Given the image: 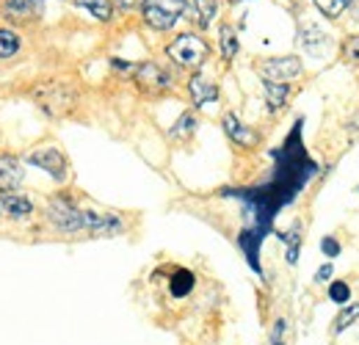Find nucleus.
Masks as SVG:
<instances>
[{
	"label": "nucleus",
	"mask_w": 359,
	"mask_h": 345,
	"mask_svg": "<svg viewBox=\"0 0 359 345\" xmlns=\"http://www.w3.org/2000/svg\"><path fill=\"white\" fill-rule=\"evenodd\" d=\"M34 100H36V105L50 114V116H64V114H69L72 108H75V100H78V94H75V88L69 86L67 81H42V83H36L34 86Z\"/></svg>",
	"instance_id": "nucleus-1"
},
{
	"label": "nucleus",
	"mask_w": 359,
	"mask_h": 345,
	"mask_svg": "<svg viewBox=\"0 0 359 345\" xmlns=\"http://www.w3.org/2000/svg\"><path fill=\"white\" fill-rule=\"evenodd\" d=\"M185 11H194L188 0H147L141 8L144 22L155 31H172Z\"/></svg>",
	"instance_id": "nucleus-2"
},
{
	"label": "nucleus",
	"mask_w": 359,
	"mask_h": 345,
	"mask_svg": "<svg viewBox=\"0 0 359 345\" xmlns=\"http://www.w3.org/2000/svg\"><path fill=\"white\" fill-rule=\"evenodd\" d=\"M166 55H169L177 67L196 69V67H202V64L208 61L210 47H208V42H205L202 36H196V34H182V36H177L175 42L166 47Z\"/></svg>",
	"instance_id": "nucleus-3"
},
{
	"label": "nucleus",
	"mask_w": 359,
	"mask_h": 345,
	"mask_svg": "<svg viewBox=\"0 0 359 345\" xmlns=\"http://www.w3.org/2000/svg\"><path fill=\"white\" fill-rule=\"evenodd\" d=\"M47 221L58 229V232H86V210H81L72 199L67 196H55L47 205Z\"/></svg>",
	"instance_id": "nucleus-4"
},
{
	"label": "nucleus",
	"mask_w": 359,
	"mask_h": 345,
	"mask_svg": "<svg viewBox=\"0 0 359 345\" xmlns=\"http://www.w3.org/2000/svg\"><path fill=\"white\" fill-rule=\"evenodd\" d=\"M25 163L42 169L45 174H50L55 182H64L69 177V163L64 158V152L58 147H36L34 152L25 155Z\"/></svg>",
	"instance_id": "nucleus-5"
},
{
	"label": "nucleus",
	"mask_w": 359,
	"mask_h": 345,
	"mask_svg": "<svg viewBox=\"0 0 359 345\" xmlns=\"http://www.w3.org/2000/svg\"><path fill=\"white\" fill-rule=\"evenodd\" d=\"M302 61L296 55H279V58H266L260 64V75L271 83H290L302 75Z\"/></svg>",
	"instance_id": "nucleus-6"
},
{
	"label": "nucleus",
	"mask_w": 359,
	"mask_h": 345,
	"mask_svg": "<svg viewBox=\"0 0 359 345\" xmlns=\"http://www.w3.org/2000/svg\"><path fill=\"white\" fill-rule=\"evenodd\" d=\"M135 83H138V88H144V91H149V94H161V91H169L175 81H172L158 64L147 61V64L135 67Z\"/></svg>",
	"instance_id": "nucleus-7"
},
{
	"label": "nucleus",
	"mask_w": 359,
	"mask_h": 345,
	"mask_svg": "<svg viewBox=\"0 0 359 345\" xmlns=\"http://www.w3.org/2000/svg\"><path fill=\"white\" fill-rule=\"evenodd\" d=\"M25 180V172H22V163L20 158L3 152L0 155V194H14Z\"/></svg>",
	"instance_id": "nucleus-8"
},
{
	"label": "nucleus",
	"mask_w": 359,
	"mask_h": 345,
	"mask_svg": "<svg viewBox=\"0 0 359 345\" xmlns=\"http://www.w3.org/2000/svg\"><path fill=\"white\" fill-rule=\"evenodd\" d=\"M86 232L91 235H102V238H114L122 232V218L114 213H97L86 210Z\"/></svg>",
	"instance_id": "nucleus-9"
},
{
	"label": "nucleus",
	"mask_w": 359,
	"mask_h": 345,
	"mask_svg": "<svg viewBox=\"0 0 359 345\" xmlns=\"http://www.w3.org/2000/svg\"><path fill=\"white\" fill-rule=\"evenodd\" d=\"M34 213V205L22 194H0V218L8 221H22Z\"/></svg>",
	"instance_id": "nucleus-10"
},
{
	"label": "nucleus",
	"mask_w": 359,
	"mask_h": 345,
	"mask_svg": "<svg viewBox=\"0 0 359 345\" xmlns=\"http://www.w3.org/2000/svg\"><path fill=\"white\" fill-rule=\"evenodd\" d=\"M224 133L229 135L232 144H238V147H243V149H252V147H257V141H260V135L252 128H246L235 114H226L224 116Z\"/></svg>",
	"instance_id": "nucleus-11"
},
{
	"label": "nucleus",
	"mask_w": 359,
	"mask_h": 345,
	"mask_svg": "<svg viewBox=\"0 0 359 345\" xmlns=\"http://www.w3.org/2000/svg\"><path fill=\"white\" fill-rule=\"evenodd\" d=\"M188 91H191V100H194L196 108H202V105H208V102H213V100L219 97L216 83L208 81V78H202V75H194V78L188 81Z\"/></svg>",
	"instance_id": "nucleus-12"
},
{
	"label": "nucleus",
	"mask_w": 359,
	"mask_h": 345,
	"mask_svg": "<svg viewBox=\"0 0 359 345\" xmlns=\"http://www.w3.org/2000/svg\"><path fill=\"white\" fill-rule=\"evenodd\" d=\"M263 88H266V102H269L271 111L282 108L290 97V83H271V81H263Z\"/></svg>",
	"instance_id": "nucleus-13"
},
{
	"label": "nucleus",
	"mask_w": 359,
	"mask_h": 345,
	"mask_svg": "<svg viewBox=\"0 0 359 345\" xmlns=\"http://www.w3.org/2000/svg\"><path fill=\"white\" fill-rule=\"evenodd\" d=\"M191 8H194V17H196V22L202 28H208L219 14V3L216 0H191Z\"/></svg>",
	"instance_id": "nucleus-14"
},
{
	"label": "nucleus",
	"mask_w": 359,
	"mask_h": 345,
	"mask_svg": "<svg viewBox=\"0 0 359 345\" xmlns=\"http://www.w3.org/2000/svg\"><path fill=\"white\" fill-rule=\"evenodd\" d=\"M357 320H359V304H354V302L346 304V306L340 309V315L334 318L332 332H334V334H343V332H346V329H351Z\"/></svg>",
	"instance_id": "nucleus-15"
},
{
	"label": "nucleus",
	"mask_w": 359,
	"mask_h": 345,
	"mask_svg": "<svg viewBox=\"0 0 359 345\" xmlns=\"http://www.w3.org/2000/svg\"><path fill=\"white\" fill-rule=\"evenodd\" d=\"M326 34L320 31V28H315V25H304L302 28V44H304V50L307 53H313V55H318L320 53V47H326Z\"/></svg>",
	"instance_id": "nucleus-16"
},
{
	"label": "nucleus",
	"mask_w": 359,
	"mask_h": 345,
	"mask_svg": "<svg viewBox=\"0 0 359 345\" xmlns=\"http://www.w3.org/2000/svg\"><path fill=\"white\" fill-rule=\"evenodd\" d=\"M20 53V34L14 28H0V61L14 58Z\"/></svg>",
	"instance_id": "nucleus-17"
},
{
	"label": "nucleus",
	"mask_w": 359,
	"mask_h": 345,
	"mask_svg": "<svg viewBox=\"0 0 359 345\" xmlns=\"http://www.w3.org/2000/svg\"><path fill=\"white\" fill-rule=\"evenodd\" d=\"M78 6L86 8L94 20H102V22H108L114 17V3L111 0H78Z\"/></svg>",
	"instance_id": "nucleus-18"
},
{
	"label": "nucleus",
	"mask_w": 359,
	"mask_h": 345,
	"mask_svg": "<svg viewBox=\"0 0 359 345\" xmlns=\"http://www.w3.org/2000/svg\"><path fill=\"white\" fill-rule=\"evenodd\" d=\"M219 44H222V55H224L226 61H232L235 55H238V34H235V28L232 25H222L219 28Z\"/></svg>",
	"instance_id": "nucleus-19"
},
{
	"label": "nucleus",
	"mask_w": 359,
	"mask_h": 345,
	"mask_svg": "<svg viewBox=\"0 0 359 345\" xmlns=\"http://www.w3.org/2000/svg\"><path fill=\"white\" fill-rule=\"evenodd\" d=\"M299 229H302V226H299V224H293L287 232H282V235H279V241L287 246V262H290V265H296V259H299V243H302Z\"/></svg>",
	"instance_id": "nucleus-20"
},
{
	"label": "nucleus",
	"mask_w": 359,
	"mask_h": 345,
	"mask_svg": "<svg viewBox=\"0 0 359 345\" xmlns=\"http://www.w3.org/2000/svg\"><path fill=\"white\" fill-rule=\"evenodd\" d=\"M0 11L8 20H25L31 14V3L28 0H0Z\"/></svg>",
	"instance_id": "nucleus-21"
},
{
	"label": "nucleus",
	"mask_w": 359,
	"mask_h": 345,
	"mask_svg": "<svg viewBox=\"0 0 359 345\" xmlns=\"http://www.w3.org/2000/svg\"><path fill=\"white\" fill-rule=\"evenodd\" d=\"M315 6H318V11L320 14H326V17H340V14H346V8L351 6V0H313Z\"/></svg>",
	"instance_id": "nucleus-22"
},
{
	"label": "nucleus",
	"mask_w": 359,
	"mask_h": 345,
	"mask_svg": "<svg viewBox=\"0 0 359 345\" xmlns=\"http://www.w3.org/2000/svg\"><path fill=\"white\" fill-rule=\"evenodd\" d=\"M329 302H334L337 306L351 304V288H348V282H332L329 285Z\"/></svg>",
	"instance_id": "nucleus-23"
},
{
	"label": "nucleus",
	"mask_w": 359,
	"mask_h": 345,
	"mask_svg": "<svg viewBox=\"0 0 359 345\" xmlns=\"http://www.w3.org/2000/svg\"><path fill=\"white\" fill-rule=\"evenodd\" d=\"M194 130H196V116L194 114H182L177 119V125L169 130V135L172 138H188Z\"/></svg>",
	"instance_id": "nucleus-24"
},
{
	"label": "nucleus",
	"mask_w": 359,
	"mask_h": 345,
	"mask_svg": "<svg viewBox=\"0 0 359 345\" xmlns=\"http://www.w3.org/2000/svg\"><path fill=\"white\" fill-rule=\"evenodd\" d=\"M343 61L359 67V36H351L348 42L343 44Z\"/></svg>",
	"instance_id": "nucleus-25"
},
{
	"label": "nucleus",
	"mask_w": 359,
	"mask_h": 345,
	"mask_svg": "<svg viewBox=\"0 0 359 345\" xmlns=\"http://www.w3.org/2000/svg\"><path fill=\"white\" fill-rule=\"evenodd\" d=\"M177 279H180V282H175L172 293H175V296H185V293L194 288V276H191L188 271H177Z\"/></svg>",
	"instance_id": "nucleus-26"
},
{
	"label": "nucleus",
	"mask_w": 359,
	"mask_h": 345,
	"mask_svg": "<svg viewBox=\"0 0 359 345\" xmlns=\"http://www.w3.org/2000/svg\"><path fill=\"white\" fill-rule=\"evenodd\" d=\"M320 252H323L326 257H337V255H340V243H337L332 235H326V238L320 241Z\"/></svg>",
	"instance_id": "nucleus-27"
},
{
	"label": "nucleus",
	"mask_w": 359,
	"mask_h": 345,
	"mask_svg": "<svg viewBox=\"0 0 359 345\" xmlns=\"http://www.w3.org/2000/svg\"><path fill=\"white\" fill-rule=\"evenodd\" d=\"M332 273H334V268H332V262H323V265H320V268L315 271V282H318V285H326V279H329Z\"/></svg>",
	"instance_id": "nucleus-28"
},
{
	"label": "nucleus",
	"mask_w": 359,
	"mask_h": 345,
	"mask_svg": "<svg viewBox=\"0 0 359 345\" xmlns=\"http://www.w3.org/2000/svg\"><path fill=\"white\" fill-rule=\"evenodd\" d=\"M116 3H119L122 8H133V6H144L147 0H116Z\"/></svg>",
	"instance_id": "nucleus-29"
},
{
	"label": "nucleus",
	"mask_w": 359,
	"mask_h": 345,
	"mask_svg": "<svg viewBox=\"0 0 359 345\" xmlns=\"http://www.w3.org/2000/svg\"><path fill=\"white\" fill-rule=\"evenodd\" d=\"M346 128H348V130H359V111L354 114V116H351V119H348V122H346Z\"/></svg>",
	"instance_id": "nucleus-30"
},
{
	"label": "nucleus",
	"mask_w": 359,
	"mask_h": 345,
	"mask_svg": "<svg viewBox=\"0 0 359 345\" xmlns=\"http://www.w3.org/2000/svg\"><path fill=\"white\" fill-rule=\"evenodd\" d=\"M271 345H285V340H271Z\"/></svg>",
	"instance_id": "nucleus-31"
},
{
	"label": "nucleus",
	"mask_w": 359,
	"mask_h": 345,
	"mask_svg": "<svg viewBox=\"0 0 359 345\" xmlns=\"http://www.w3.org/2000/svg\"><path fill=\"white\" fill-rule=\"evenodd\" d=\"M354 20H357V22H359V6H357V8H354Z\"/></svg>",
	"instance_id": "nucleus-32"
}]
</instances>
